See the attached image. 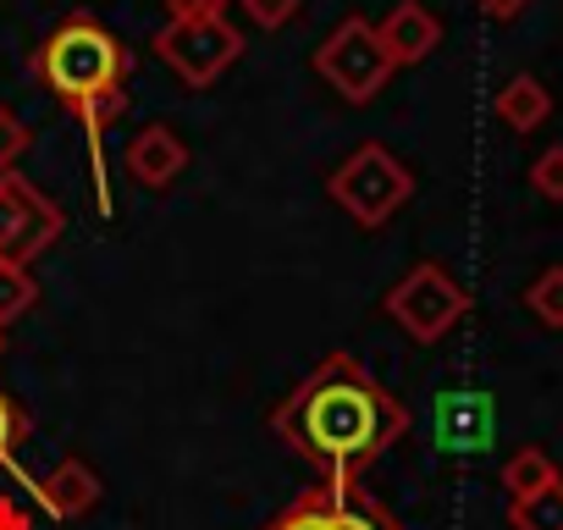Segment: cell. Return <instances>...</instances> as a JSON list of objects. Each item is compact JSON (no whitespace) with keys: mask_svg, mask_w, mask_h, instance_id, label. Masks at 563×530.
<instances>
[{"mask_svg":"<svg viewBox=\"0 0 563 530\" xmlns=\"http://www.w3.org/2000/svg\"><path fill=\"white\" fill-rule=\"evenodd\" d=\"M492 398L486 393H442L437 398V448L448 453H481L492 448Z\"/></svg>","mask_w":563,"mask_h":530,"instance_id":"cell-8","label":"cell"},{"mask_svg":"<svg viewBox=\"0 0 563 530\" xmlns=\"http://www.w3.org/2000/svg\"><path fill=\"white\" fill-rule=\"evenodd\" d=\"M508 525L514 530H563V481L541 486L536 497L508 503Z\"/></svg>","mask_w":563,"mask_h":530,"instance_id":"cell-16","label":"cell"},{"mask_svg":"<svg viewBox=\"0 0 563 530\" xmlns=\"http://www.w3.org/2000/svg\"><path fill=\"white\" fill-rule=\"evenodd\" d=\"M332 530H404L376 497H365L354 481H338V497H332Z\"/></svg>","mask_w":563,"mask_h":530,"instance_id":"cell-13","label":"cell"},{"mask_svg":"<svg viewBox=\"0 0 563 530\" xmlns=\"http://www.w3.org/2000/svg\"><path fill=\"white\" fill-rule=\"evenodd\" d=\"M0 530H34V519H29L12 497H0Z\"/></svg>","mask_w":563,"mask_h":530,"instance_id":"cell-25","label":"cell"},{"mask_svg":"<svg viewBox=\"0 0 563 530\" xmlns=\"http://www.w3.org/2000/svg\"><path fill=\"white\" fill-rule=\"evenodd\" d=\"M525 310H530L541 327L563 332V265H552V272H541V277L525 288Z\"/></svg>","mask_w":563,"mask_h":530,"instance_id":"cell-18","label":"cell"},{"mask_svg":"<svg viewBox=\"0 0 563 530\" xmlns=\"http://www.w3.org/2000/svg\"><path fill=\"white\" fill-rule=\"evenodd\" d=\"M62 232L67 216L56 199H45L23 172H0V260L34 265Z\"/></svg>","mask_w":563,"mask_h":530,"instance_id":"cell-6","label":"cell"},{"mask_svg":"<svg viewBox=\"0 0 563 530\" xmlns=\"http://www.w3.org/2000/svg\"><path fill=\"white\" fill-rule=\"evenodd\" d=\"M497 117H503V128H514V133H536V128L552 117V89H547L541 78L519 73V78H508V84L497 89Z\"/></svg>","mask_w":563,"mask_h":530,"instance_id":"cell-12","label":"cell"},{"mask_svg":"<svg viewBox=\"0 0 563 530\" xmlns=\"http://www.w3.org/2000/svg\"><path fill=\"white\" fill-rule=\"evenodd\" d=\"M0 354H7V327H0Z\"/></svg>","mask_w":563,"mask_h":530,"instance_id":"cell-26","label":"cell"},{"mask_svg":"<svg viewBox=\"0 0 563 530\" xmlns=\"http://www.w3.org/2000/svg\"><path fill=\"white\" fill-rule=\"evenodd\" d=\"M172 23H216L227 18V0H166Z\"/></svg>","mask_w":563,"mask_h":530,"instance_id":"cell-23","label":"cell"},{"mask_svg":"<svg viewBox=\"0 0 563 530\" xmlns=\"http://www.w3.org/2000/svg\"><path fill=\"white\" fill-rule=\"evenodd\" d=\"M150 45L177 73V84H188V89H210L243 56V34L227 18H216V23H166Z\"/></svg>","mask_w":563,"mask_h":530,"instance_id":"cell-7","label":"cell"},{"mask_svg":"<svg viewBox=\"0 0 563 530\" xmlns=\"http://www.w3.org/2000/svg\"><path fill=\"white\" fill-rule=\"evenodd\" d=\"M34 73L45 78V89H51L62 106L84 111V106H95V100H106V95H117V89L128 84L133 56H128V45H122L106 23H95L89 12H73V18H62V23L51 29V40L40 45Z\"/></svg>","mask_w":563,"mask_h":530,"instance_id":"cell-2","label":"cell"},{"mask_svg":"<svg viewBox=\"0 0 563 530\" xmlns=\"http://www.w3.org/2000/svg\"><path fill=\"white\" fill-rule=\"evenodd\" d=\"M393 67H420L437 45H442V23L431 18V7H420V0H398V7L376 23Z\"/></svg>","mask_w":563,"mask_h":530,"instance_id":"cell-10","label":"cell"},{"mask_svg":"<svg viewBox=\"0 0 563 530\" xmlns=\"http://www.w3.org/2000/svg\"><path fill=\"white\" fill-rule=\"evenodd\" d=\"M530 188H536L541 199L563 205V144H552V150L536 155V166H530Z\"/></svg>","mask_w":563,"mask_h":530,"instance_id":"cell-20","label":"cell"},{"mask_svg":"<svg viewBox=\"0 0 563 530\" xmlns=\"http://www.w3.org/2000/svg\"><path fill=\"white\" fill-rule=\"evenodd\" d=\"M332 199L360 221V227H387L409 199H415V177H409V166L393 155V150H382V144H360L338 172H332Z\"/></svg>","mask_w":563,"mask_h":530,"instance_id":"cell-3","label":"cell"},{"mask_svg":"<svg viewBox=\"0 0 563 530\" xmlns=\"http://www.w3.org/2000/svg\"><path fill=\"white\" fill-rule=\"evenodd\" d=\"M188 172V144L166 128V122H150L133 133L128 144V177L144 183V188H172L177 177Z\"/></svg>","mask_w":563,"mask_h":530,"instance_id":"cell-9","label":"cell"},{"mask_svg":"<svg viewBox=\"0 0 563 530\" xmlns=\"http://www.w3.org/2000/svg\"><path fill=\"white\" fill-rule=\"evenodd\" d=\"M464 310H470V294L448 277V265H437V260H420L415 272L387 294V316H393L415 343L448 338V332L464 321Z\"/></svg>","mask_w":563,"mask_h":530,"instance_id":"cell-5","label":"cell"},{"mask_svg":"<svg viewBox=\"0 0 563 530\" xmlns=\"http://www.w3.org/2000/svg\"><path fill=\"white\" fill-rule=\"evenodd\" d=\"M29 144H34L29 122H23L12 106H0V172H12V166L29 155Z\"/></svg>","mask_w":563,"mask_h":530,"instance_id":"cell-19","label":"cell"},{"mask_svg":"<svg viewBox=\"0 0 563 530\" xmlns=\"http://www.w3.org/2000/svg\"><path fill=\"white\" fill-rule=\"evenodd\" d=\"M34 497H40V508H45L51 519H84V514L100 503V475H95V464H84V459H62V464L34 486Z\"/></svg>","mask_w":563,"mask_h":530,"instance_id":"cell-11","label":"cell"},{"mask_svg":"<svg viewBox=\"0 0 563 530\" xmlns=\"http://www.w3.org/2000/svg\"><path fill=\"white\" fill-rule=\"evenodd\" d=\"M316 73H321L343 100L371 106V100L387 89V78H393L398 67H393V56H387L376 23H365V18H343V23L321 40V51H316Z\"/></svg>","mask_w":563,"mask_h":530,"instance_id":"cell-4","label":"cell"},{"mask_svg":"<svg viewBox=\"0 0 563 530\" xmlns=\"http://www.w3.org/2000/svg\"><path fill=\"white\" fill-rule=\"evenodd\" d=\"M29 437V415L18 409V398H7L0 393V464H7L12 453H18V442Z\"/></svg>","mask_w":563,"mask_h":530,"instance_id":"cell-22","label":"cell"},{"mask_svg":"<svg viewBox=\"0 0 563 530\" xmlns=\"http://www.w3.org/2000/svg\"><path fill=\"white\" fill-rule=\"evenodd\" d=\"M332 497H338V481H321L294 508H282L265 530H332Z\"/></svg>","mask_w":563,"mask_h":530,"instance_id":"cell-15","label":"cell"},{"mask_svg":"<svg viewBox=\"0 0 563 530\" xmlns=\"http://www.w3.org/2000/svg\"><path fill=\"white\" fill-rule=\"evenodd\" d=\"M475 7H481V12L492 18V23H514V18H519V12L530 7V0H475Z\"/></svg>","mask_w":563,"mask_h":530,"instance_id":"cell-24","label":"cell"},{"mask_svg":"<svg viewBox=\"0 0 563 530\" xmlns=\"http://www.w3.org/2000/svg\"><path fill=\"white\" fill-rule=\"evenodd\" d=\"M34 299H40V283H34L29 265H18V260H0V327L23 321V316L34 310Z\"/></svg>","mask_w":563,"mask_h":530,"instance_id":"cell-17","label":"cell"},{"mask_svg":"<svg viewBox=\"0 0 563 530\" xmlns=\"http://www.w3.org/2000/svg\"><path fill=\"white\" fill-rule=\"evenodd\" d=\"M276 431L299 459L321 464L327 481H354L376 453H387L409 431V409L393 393H382L349 354H332L276 409Z\"/></svg>","mask_w":563,"mask_h":530,"instance_id":"cell-1","label":"cell"},{"mask_svg":"<svg viewBox=\"0 0 563 530\" xmlns=\"http://www.w3.org/2000/svg\"><path fill=\"white\" fill-rule=\"evenodd\" d=\"M552 481H563V475H558L552 453H541V448H519V453H508V464H503V492H508V503L536 497V492L552 486Z\"/></svg>","mask_w":563,"mask_h":530,"instance_id":"cell-14","label":"cell"},{"mask_svg":"<svg viewBox=\"0 0 563 530\" xmlns=\"http://www.w3.org/2000/svg\"><path fill=\"white\" fill-rule=\"evenodd\" d=\"M243 18L254 29H288L299 18V0H243Z\"/></svg>","mask_w":563,"mask_h":530,"instance_id":"cell-21","label":"cell"}]
</instances>
